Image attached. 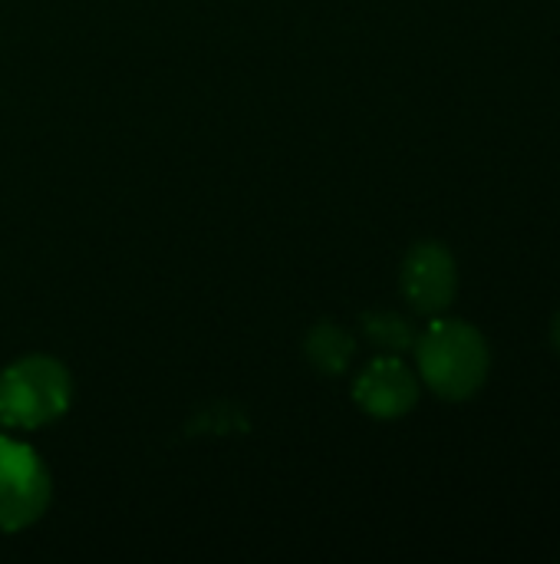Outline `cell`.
<instances>
[{"label": "cell", "instance_id": "obj_1", "mask_svg": "<svg viewBox=\"0 0 560 564\" xmlns=\"http://www.w3.org/2000/svg\"><path fill=\"white\" fill-rule=\"evenodd\" d=\"M416 373L446 403L472 400L492 373V347L469 321L436 317L416 337Z\"/></svg>", "mask_w": 560, "mask_h": 564}, {"label": "cell", "instance_id": "obj_2", "mask_svg": "<svg viewBox=\"0 0 560 564\" xmlns=\"http://www.w3.org/2000/svg\"><path fill=\"white\" fill-rule=\"evenodd\" d=\"M73 403L69 370L46 354H26L0 370V426L40 430Z\"/></svg>", "mask_w": 560, "mask_h": 564}, {"label": "cell", "instance_id": "obj_3", "mask_svg": "<svg viewBox=\"0 0 560 564\" xmlns=\"http://www.w3.org/2000/svg\"><path fill=\"white\" fill-rule=\"evenodd\" d=\"M53 479L40 453L13 436H0V532H23L43 519Z\"/></svg>", "mask_w": 560, "mask_h": 564}, {"label": "cell", "instance_id": "obj_4", "mask_svg": "<svg viewBox=\"0 0 560 564\" xmlns=\"http://www.w3.org/2000/svg\"><path fill=\"white\" fill-rule=\"evenodd\" d=\"M399 288L419 317H442L459 294V264L442 241H419L403 258Z\"/></svg>", "mask_w": 560, "mask_h": 564}, {"label": "cell", "instance_id": "obj_5", "mask_svg": "<svg viewBox=\"0 0 560 564\" xmlns=\"http://www.w3.org/2000/svg\"><path fill=\"white\" fill-rule=\"evenodd\" d=\"M422 380L403 357L380 354L353 383V403L373 420H399L419 406Z\"/></svg>", "mask_w": 560, "mask_h": 564}, {"label": "cell", "instance_id": "obj_6", "mask_svg": "<svg viewBox=\"0 0 560 564\" xmlns=\"http://www.w3.org/2000/svg\"><path fill=\"white\" fill-rule=\"evenodd\" d=\"M304 354L310 360V367L323 377H343L347 367L353 364L356 354V340L333 321H320L310 327L307 340H304Z\"/></svg>", "mask_w": 560, "mask_h": 564}, {"label": "cell", "instance_id": "obj_7", "mask_svg": "<svg viewBox=\"0 0 560 564\" xmlns=\"http://www.w3.org/2000/svg\"><path fill=\"white\" fill-rule=\"evenodd\" d=\"M363 337L380 350V354H389V357H403V354H413L416 347V327L409 317L396 314V311H373V314H363Z\"/></svg>", "mask_w": 560, "mask_h": 564}, {"label": "cell", "instance_id": "obj_8", "mask_svg": "<svg viewBox=\"0 0 560 564\" xmlns=\"http://www.w3.org/2000/svg\"><path fill=\"white\" fill-rule=\"evenodd\" d=\"M551 344H554V350H558V357H560V311H558V317L551 321Z\"/></svg>", "mask_w": 560, "mask_h": 564}]
</instances>
